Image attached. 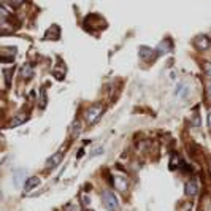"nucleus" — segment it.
I'll return each instance as SVG.
<instances>
[{"instance_id": "423d86ee", "label": "nucleus", "mask_w": 211, "mask_h": 211, "mask_svg": "<svg viewBox=\"0 0 211 211\" xmlns=\"http://www.w3.org/2000/svg\"><path fill=\"white\" fill-rule=\"evenodd\" d=\"M171 48H173V43H171V40L165 38V40H164V42H160V43H159V46H157L156 54L164 56V54H167V52H170V51H171Z\"/></svg>"}, {"instance_id": "2eb2a0df", "label": "nucleus", "mask_w": 211, "mask_h": 211, "mask_svg": "<svg viewBox=\"0 0 211 211\" xmlns=\"http://www.w3.org/2000/svg\"><path fill=\"white\" fill-rule=\"evenodd\" d=\"M3 73H5V83H7V86H10V84H11V76H13V70L10 68V70H5Z\"/></svg>"}, {"instance_id": "a211bd4d", "label": "nucleus", "mask_w": 211, "mask_h": 211, "mask_svg": "<svg viewBox=\"0 0 211 211\" xmlns=\"http://www.w3.org/2000/svg\"><path fill=\"white\" fill-rule=\"evenodd\" d=\"M10 15H8V11L2 7V5H0V18H8Z\"/></svg>"}, {"instance_id": "f8f14e48", "label": "nucleus", "mask_w": 211, "mask_h": 211, "mask_svg": "<svg viewBox=\"0 0 211 211\" xmlns=\"http://www.w3.org/2000/svg\"><path fill=\"white\" fill-rule=\"evenodd\" d=\"M182 165V160H181V157L178 154H173L171 156V162H170V168L171 170H178L179 167Z\"/></svg>"}, {"instance_id": "9d476101", "label": "nucleus", "mask_w": 211, "mask_h": 211, "mask_svg": "<svg viewBox=\"0 0 211 211\" xmlns=\"http://www.w3.org/2000/svg\"><path fill=\"white\" fill-rule=\"evenodd\" d=\"M154 54H156V51H154V49H151V48H148V46H141V48H140V51H138V56H140L141 59L154 57Z\"/></svg>"}, {"instance_id": "f257e3e1", "label": "nucleus", "mask_w": 211, "mask_h": 211, "mask_svg": "<svg viewBox=\"0 0 211 211\" xmlns=\"http://www.w3.org/2000/svg\"><path fill=\"white\" fill-rule=\"evenodd\" d=\"M102 202L108 211H117L119 209V199L116 197V194L110 189H105L102 192Z\"/></svg>"}, {"instance_id": "6e6552de", "label": "nucleus", "mask_w": 211, "mask_h": 211, "mask_svg": "<svg viewBox=\"0 0 211 211\" xmlns=\"http://www.w3.org/2000/svg\"><path fill=\"white\" fill-rule=\"evenodd\" d=\"M114 186H116L117 191L127 192V189H129V182H127V179L122 178V176H114Z\"/></svg>"}, {"instance_id": "dca6fc26", "label": "nucleus", "mask_w": 211, "mask_h": 211, "mask_svg": "<svg viewBox=\"0 0 211 211\" xmlns=\"http://www.w3.org/2000/svg\"><path fill=\"white\" fill-rule=\"evenodd\" d=\"M203 72L206 76L211 78V62H203Z\"/></svg>"}, {"instance_id": "39448f33", "label": "nucleus", "mask_w": 211, "mask_h": 211, "mask_svg": "<svg viewBox=\"0 0 211 211\" xmlns=\"http://www.w3.org/2000/svg\"><path fill=\"white\" fill-rule=\"evenodd\" d=\"M40 184H42V179L38 178V176H30L27 181L24 182V192H30V191L37 189Z\"/></svg>"}, {"instance_id": "7ed1b4c3", "label": "nucleus", "mask_w": 211, "mask_h": 211, "mask_svg": "<svg viewBox=\"0 0 211 211\" xmlns=\"http://www.w3.org/2000/svg\"><path fill=\"white\" fill-rule=\"evenodd\" d=\"M200 191V181L197 178H191L186 184H184V194L187 197H195Z\"/></svg>"}, {"instance_id": "aec40b11", "label": "nucleus", "mask_w": 211, "mask_h": 211, "mask_svg": "<svg viewBox=\"0 0 211 211\" xmlns=\"http://www.w3.org/2000/svg\"><path fill=\"white\" fill-rule=\"evenodd\" d=\"M206 94H208V97L211 99V81L206 84Z\"/></svg>"}, {"instance_id": "0eeeda50", "label": "nucleus", "mask_w": 211, "mask_h": 211, "mask_svg": "<svg viewBox=\"0 0 211 211\" xmlns=\"http://www.w3.org/2000/svg\"><path fill=\"white\" fill-rule=\"evenodd\" d=\"M62 157H64V152H56L54 156H51L49 159L46 160L45 167H46L48 170H51V168H54L56 165H59V164H60V160H62Z\"/></svg>"}, {"instance_id": "f03ea898", "label": "nucleus", "mask_w": 211, "mask_h": 211, "mask_svg": "<svg viewBox=\"0 0 211 211\" xmlns=\"http://www.w3.org/2000/svg\"><path fill=\"white\" fill-rule=\"evenodd\" d=\"M103 113V108H102V105H92L90 108L86 110V114H84V119L86 122L90 125V124H94L97 122V119L100 117V114Z\"/></svg>"}, {"instance_id": "9b49d317", "label": "nucleus", "mask_w": 211, "mask_h": 211, "mask_svg": "<svg viewBox=\"0 0 211 211\" xmlns=\"http://www.w3.org/2000/svg\"><path fill=\"white\" fill-rule=\"evenodd\" d=\"M21 76L24 78V80H30V78L33 76V67L30 64H25L22 70H21Z\"/></svg>"}, {"instance_id": "4468645a", "label": "nucleus", "mask_w": 211, "mask_h": 211, "mask_svg": "<svg viewBox=\"0 0 211 211\" xmlns=\"http://www.w3.org/2000/svg\"><path fill=\"white\" fill-rule=\"evenodd\" d=\"M70 129H72V134H73V135H80V132H81V122L78 121V119L73 121Z\"/></svg>"}, {"instance_id": "412c9836", "label": "nucleus", "mask_w": 211, "mask_h": 211, "mask_svg": "<svg viewBox=\"0 0 211 211\" xmlns=\"http://www.w3.org/2000/svg\"><path fill=\"white\" fill-rule=\"evenodd\" d=\"M102 152H103V149L100 148V149H95L94 152H92V156H97V154H102Z\"/></svg>"}, {"instance_id": "20e7f679", "label": "nucleus", "mask_w": 211, "mask_h": 211, "mask_svg": "<svg viewBox=\"0 0 211 211\" xmlns=\"http://www.w3.org/2000/svg\"><path fill=\"white\" fill-rule=\"evenodd\" d=\"M194 45H195V48L199 49V51H206V49H209V46H211V38L208 37V35H199V37H195V40H194Z\"/></svg>"}, {"instance_id": "5701e85b", "label": "nucleus", "mask_w": 211, "mask_h": 211, "mask_svg": "<svg viewBox=\"0 0 211 211\" xmlns=\"http://www.w3.org/2000/svg\"><path fill=\"white\" fill-rule=\"evenodd\" d=\"M209 168H211V160H209Z\"/></svg>"}, {"instance_id": "f3484780", "label": "nucleus", "mask_w": 211, "mask_h": 211, "mask_svg": "<svg viewBox=\"0 0 211 211\" xmlns=\"http://www.w3.org/2000/svg\"><path fill=\"white\" fill-rule=\"evenodd\" d=\"M24 3V0H10V5L11 7H21Z\"/></svg>"}, {"instance_id": "b1692460", "label": "nucleus", "mask_w": 211, "mask_h": 211, "mask_svg": "<svg viewBox=\"0 0 211 211\" xmlns=\"http://www.w3.org/2000/svg\"><path fill=\"white\" fill-rule=\"evenodd\" d=\"M89 211H92V209H89Z\"/></svg>"}, {"instance_id": "4be33fe9", "label": "nucleus", "mask_w": 211, "mask_h": 211, "mask_svg": "<svg viewBox=\"0 0 211 211\" xmlns=\"http://www.w3.org/2000/svg\"><path fill=\"white\" fill-rule=\"evenodd\" d=\"M208 127L211 129V111L208 113Z\"/></svg>"}, {"instance_id": "6ab92c4d", "label": "nucleus", "mask_w": 211, "mask_h": 211, "mask_svg": "<svg viewBox=\"0 0 211 211\" xmlns=\"http://www.w3.org/2000/svg\"><path fill=\"white\" fill-rule=\"evenodd\" d=\"M68 211H81V209H80V206H78V205H70Z\"/></svg>"}, {"instance_id": "ddd939ff", "label": "nucleus", "mask_w": 211, "mask_h": 211, "mask_svg": "<svg viewBox=\"0 0 211 211\" xmlns=\"http://www.w3.org/2000/svg\"><path fill=\"white\" fill-rule=\"evenodd\" d=\"M24 121H27V114H22V116H18V117H15V119L11 121L10 127H15V125H21V124H24Z\"/></svg>"}, {"instance_id": "1a4fd4ad", "label": "nucleus", "mask_w": 211, "mask_h": 211, "mask_svg": "<svg viewBox=\"0 0 211 211\" xmlns=\"http://www.w3.org/2000/svg\"><path fill=\"white\" fill-rule=\"evenodd\" d=\"M25 178V170L21 168V170H16L15 171V176H13V182H15V187H21V184Z\"/></svg>"}]
</instances>
